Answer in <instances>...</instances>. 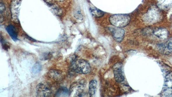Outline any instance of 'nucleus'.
<instances>
[{
  "instance_id": "nucleus-5",
  "label": "nucleus",
  "mask_w": 172,
  "mask_h": 97,
  "mask_svg": "<svg viewBox=\"0 0 172 97\" xmlns=\"http://www.w3.org/2000/svg\"><path fill=\"white\" fill-rule=\"evenodd\" d=\"M112 69L114 73V77L117 82H121L124 79L123 70V64L118 62L113 66Z\"/></svg>"
},
{
  "instance_id": "nucleus-4",
  "label": "nucleus",
  "mask_w": 172,
  "mask_h": 97,
  "mask_svg": "<svg viewBox=\"0 0 172 97\" xmlns=\"http://www.w3.org/2000/svg\"><path fill=\"white\" fill-rule=\"evenodd\" d=\"M51 86L46 82H41L37 85L36 88L37 97H50L52 94Z\"/></svg>"
},
{
  "instance_id": "nucleus-1",
  "label": "nucleus",
  "mask_w": 172,
  "mask_h": 97,
  "mask_svg": "<svg viewBox=\"0 0 172 97\" xmlns=\"http://www.w3.org/2000/svg\"><path fill=\"white\" fill-rule=\"evenodd\" d=\"M71 68L74 72L80 74H87L91 70L90 64L84 60L74 59L71 62Z\"/></svg>"
},
{
  "instance_id": "nucleus-22",
  "label": "nucleus",
  "mask_w": 172,
  "mask_h": 97,
  "mask_svg": "<svg viewBox=\"0 0 172 97\" xmlns=\"http://www.w3.org/2000/svg\"><path fill=\"white\" fill-rule=\"evenodd\" d=\"M59 1H63L64 0H58Z\"/></svg>"
},
{
  "instance_id": "nucleus-20",
  "label": "nucleus",
  "mask_w": 172,
  "mask_h": 97,
  "mask_svg": "<svg viewBox=\"0 0 172 97\" xmlns=\"http://www.w3.org/2000/svg\"><path fill=\"white\" fill-rule=\"evenodd\" d=\"M1 42L2 45L4 49L8 50V49L10 48V46L8 45V43L4 41V40L3 39L2 36H1Z\"/></svg>"
},
{
  "instance_id": "nucleus-12",
  "label": "nucleus",
  "mask_w": 172,
  "mask_h": 97,
  "mask_svg": "<svg viewBox=\"0 0 172 97\" xmlns=\"http://www.w3.org/2000/svg\"><path fill=\"white\" fill-rule=\"evenodd\" d=\"M97 86V82L96 80L93 79L90 81L89 85V95L90 96L94 97L96 95Z\"/></svg>"
},
{
  "instance_id": "nucleus-3",
  "label": "nucleus",
  "mask_w": 172,
  "mask_h": 97,
  "mask_svg": "<svg viewBox=\"0 0 172 97\" xmlns=\"http://www.w3.org/2000/svg\"><path fill=\"white\" fill-rule=\"evenodd\" d=\"M85 84L82 81L75 82L70 87L69 96L82 97L85 96Z\"/></svg>"
},
{
  "instance_id": "nucleus-11",
  "label": "nucleus",
  "mask_w": 172,
  "mask_h": 97,
  "mask_svg": "<svg viewBox=\"0 0 172 97\" xmlns=\"http://www.w3.org/2000/svg\"><path fill=\"white\" fill-rule=\"evenodd\" d=\"M48 75L49 77L56 81H60L63 78L62 72L60 70H51L48 72Z\"/></svg>"
},
{
  "instance_id": "nucleus-9",
  "label": "nucleus",
  "mask_w": 172,
  "mask_h": 97,
  "mask_svg": "<svg viewBox=\"0 0 172 97\" xmlns=\"http://www.w3.org/2000/svg\"><path fill=\"white\" fill-rule=\"evenodd\" d=\"M20 1L17 0H13L11 4V12L12 17L14 21H18L20 12Z\"/></svg>"
},
{
  "instance_id": "nucleus-8",
  "label": "nucleus",
  "mask_w": 172,
  "mask_h": 97,
  "mask_svg": "<svg viewBox=\"0 0 172 97\" xmlns=\"http://www.w3.org/2000/svg\"><path fill=\"white\" fill-rule=\"evenodd\" d=\"M158 49L161 53L164 54H169L172 52V38H170L166 42L158 45Z\"/></svg>"
},
{
  "instance_id": "nucleus-7",
  "label": "nucleus",
  "mask_w": 172,
  "mask_h": 97,
  "mask_svg": "<svg viewBox=\"0 0 172 97\" xmlns=\"http://www.w3.org/2000/svg\"><path fill=\"white\" fill-rule=\"evenodd\" d=\"M160 12L156 8L151 9L146 13V17H145L146 19L145 21L152 23L156 22L160 19Z\"/></svg>"
},
{
  "instance_id": "nucleus-19",
  "label": "nucleus",
  "mask_w": 172,
  "mask_h": 97,
  "mask_svg": "<svg viewBox=\"0 0 172 97\" xmlns=\"http://www.w3.org/2000/svg\"><path fill=\"white\" fill-rule=\"evenodd\" d=\"M74 15H75L76 18L78 19V20H82L83 19V16H82V14L80 13V11H79V10L76 11L75 13H74Z\"/></svg>"
},
{
  "instance_id": "nucleus-16",
  "label": "nucleus",
  "mask_w": 172,
  "mask_h": 97,
  "mask_svg": "<svg viewBox=\"0 0 172 97\" xmlns=\"http://www.w3.org/2000/svg\"><path fill=\"white\" fill-rule=\"evenodd\" d=\"M90 12L94 17L96 18H100L103 17L105 13L96 8H90Z\"/></svg>"
},
{
  "instance_id": "nucleus-2",
  "label": "nucleus",
  "mask_w": 172,
  "mask_h": 97,
  "mask_svg": "<svg viewBox=\"0 0 172 97\" xmlns=\"http://www.w3.org/2000/svg\"><path fill=\"white\" fill-rule=\"evenodd\" d=\"M131 18L128 14H118L112 15L109 18L110 23L114 27L122 28L129 24Z\"/></svg>"
},
{
  "instance_id": "nucleus-10",
  "label": "nucleus",
  "mask_w": 172,
  "mask_h": 97,
  "mask_svg": "<svg viewBox=\"0 0 172 97\" xmlns=\"http://www.w3.org/2000/svg\"><path fill=\"white\" fill-rule=\"evenodd\" d=\"M153 34L161 39L165 40L168 37L169 32L164 28H159L154 30Z\"/></svg>"
},
{
  "instance_id": "nucleus-21",
  "label": "nucleus",
  "mask_w": 172,
  "mask_h": 97,
  "mask_svg": "<svg viewBox=\"0 0 172 97\" xmlns=\"http://www.w3.org/2000/svg\"><path fill=\"white\" fill-rule=\"evenodd\" d=\"M0 11H1V15L4 12V10H5V6H4V4H3L2 3H1V6H0Z\"/></svg>"
},
{
  "instance_id": "nucleus-18",
  "label": "nucleus",
  "mask_w": 172,
  "mask_h": 97,
  "mask_svg": "<svg viewBox=\"0 0 172 97\" xmlns=\"http://www.w3.org/2000/svg\"><path fill=\"white\" fill-rule=\"evenodd\" d=\"M41 66L39 63H36L32 68V72L35 74L38 73L41 70Z\"/></svg>"
},
{
  "instance_id": "nucleus-13",
  "label": "nucleus",
  "mask_w": 172,
  "mask_h": 97,
  "mask_svg": "<svg viewBox=\"0 0 172 97\" xmlns=\"http://www.w3.org/2000/svg\"><path fill=\"white\" fill-rule=\"evenodd\" d=\"M163 89H172V72H169L166 76Z\"/></svg>"
},
{
  "instance_id": "nucleus-15",
  "label": "nucleus",
  "mask_w": 172,
  "mask_h": 97,
  "mask_svg": "<svg viewBox=\"0 0 172 97\" xmlns=\"http://www.w3.org/2000/svg\"><path fill=\"white\" fill-rule=\"evenodd\" d=\"M55 96L56 97L69 96V91L66 88H61L58 89Z\"/></svg>"
},
{
  "instance_id": "nucleus-17",
  "label": "nucleus",
  "mask_w": 172,
  "mask_h": 97,
  "mask_svg": "<svg viewBox=\"0 0 172 97\" xmlns=\"http://www.w3.org/2000/svg\"><path fill=\"white\" fill-rule=\"evenodd\" d=\"M161 96L162 97H172V89H163Z\"/></svg>"
},
{
  "instance_id": "nucleus-14",
  "label": "nucleus",
  "mask_w": 172,
  "mask_h": 97,
  "mask_svg": "<svg viewBox=\"0 0 172 97\" xmlns=\"http://www.w3.org/2000/svg\"><path fill=\"white\" fill-rule=\"evenodd\" d=\"M6 30L8 33H9L10 37H11L12 39L14 41H16L17 40V32H16V30L15 28L12 26V25H10L8 26L6 28Z\"/></svg>"
},
{
  "instance_id": "nucleus-6",
  "label": "nucleus",
  "mask_w": 172,
  "mask_h": 97,
  "mask_svg": "<svg viewBox=\"0 0 172 97\" xmlns=\"http://www.w3.org/2000/svg\"><path fill=\"white\" fill-rule=\"evenodd\" d=\"M108 29L116 41L119 42L122 41L124 36V30L121 28L115 27H109Z\"/></svg>"
}]
</instances>
